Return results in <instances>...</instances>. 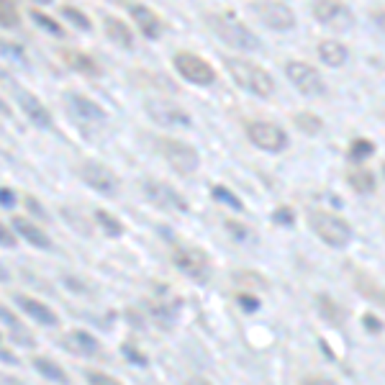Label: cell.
<instances>
[{
  "label": "cell",
  "instance_id": "obj_6",
  "mask_svg": "<svg viewBox=\"0 0 385 385\" xmlns=\"http://www.w3.org/2000/svg\"><path fill=\"white\" fill-rule=\"evenodd\" d=\"M252 10L254 16L262 21L264 26L273 28V31H291L298 23L293 8L288 3H282V0H254Z\"/></svg>",
  "mask_w": 385,
  "mask_h": 385
},
{
  "label": "cell",
  "instance_id": "obj_20",
  "mask_svg": "<svg viewBox=\"0 0 385 385\" xmlns=\"http://www.w3.org/2000/svg\"><path fill=\"white\" fill-rule=\"evenodd\" d=\"M62 59H65V65L70 67V70H75L80 75H87V77L101 75L98 62H95L90 54H83L80 49H65V52H62Z\"/></svg>",
  "mask_w": 385,
  "mask_h": 385
},
{
  "label": "cell",
  "instance_id": "obj_30",
  "mask_svg": "<svg viewBox=\"0 0 385 385\" xmlns=\"http://www.w3.org/2000/svg\"><path fill=\"white\" fill-rule=\"evenodd\" d=\"M0 26L16 28L19 26V8L13 0H0Z\"/></svg>",
  "mask_w": 385,
  "mask_h": 385
},
{
  "label": "cell",
  "instance_id": "obj_45",
  "mask_svg": "<svg viewBox=\"0 0 385 385\" xmlns=\"http://www.w3.org/2000/svg\"><path fill=\"white\" fill-rule=\"evenodd\" d=\"M185 385H211V383H208L206 377H188V383Z\"/></svg>",
  "mask_w": 385,
  "mask_h": 385
},
{
  "label": "cell",
  "instance_id": "obj_22",
  "mask_svg": "<svg viewBox=\"0 0 385 385\" xmlns=\"http://www.w3.org/2000/svg\"><path fill=\"white\" fill-rule=\"evenodd\" d=\"M13 229H16V231H19V234L26 239V242H31L34 247H41V249H49V247H52L49 236L44 234V231H41L37 224H31L28 218L16 216V218H13Z\"/></svg>",
  "mask_w": 385,
  "mask_h": 385
},
{
  "label": "cell",
  "instance_id": "obj_43",
  "mask_svg": "<svg viewBox=\"0 0 385 385\" xmlns=\"http://www.w3.org/2000/svg\"><path fill=\"white\" fill-rule=\"evenodd\" d=\"M365 326H367V329H375V331H380V329H383V324H380V321H375V319H373V316H370V313H367V316H365Z\"/></svg>",
  "mask_w": 385,
  "mask_h": 385
},
{
  "label": "cell",
  "instance_id": "obj_19",
  "mask_svg": "<svg viewBox=\"0 0 385 385\" xmlns=\"http://www.w3.org/2000/svg\"><path fill=\"white\" fill-rule=\"evenodd\" d=\"M16 303L21 306V311L26 313V316H31L34 321H39V324H44V326H54L56 321V313L52 309H49L47 303L37 301V298H28V295H19L16 298Z\"/></svg>",
  "mask_w": 385,
  "mask_h": 385
},
{
  "label": "cell",
  "instance_id": "obj_35",
  "mask_svg": "<svg viewBox=\"0 0 385 385\" xmlns=\"http://www.w3.org/2000/svg\"><path fill=\"white\" fill-rule=\"evenodd\" d=\"M87 383L90 385H123V383H118L113 375L101 373V370H87Z\"/></svg>",
  "mask_w": 385,
  "mask_h": 385
},
{
  "label": "cell",
  "instance_id": "obj_37",
  "mask_svg": "<svg viewBox=\"0 0 385 385\" xmlns=\"http://www.w3.org/2000/svg\"><path fill=\"white\" fill-rule=\"evenodd\" d=\"M226 229L229 231H236V239H247V234H249V229L247 226H242V224H236V221H226Z\"/></svg>",
  "mask_w": 385,
  "mask_h": 385
},
{
  "label": "cell",
  "instance_id": "obj_15",
  "mask_svg": "<svg viewBox=\"0 0 385 385\" xmlns=\"http://www.w3.org/2000/svg\"><path fill=\"white\" fill-rule=\"evenodd\" d=\"M129 13H132L134 23L139 26V31L147 39H160L162 37L165 23H162V19L152 8H147V6H139V3H132V6H129Z\"/></svg>",
  "mask_w": 385,
  "mask_h": 385
},
{
  "label": "cell",
  "instance_id": "obj_32",
  "mask_svg": "<svg viewBox=\"0 0 385 385\" xmlns=\"http://www.w3.org/2000/svg\"><path fill=\"white\" fill-rule=\"evenodd\" d=\"M31 16H34V21H37V23H41V26L47 28L49 34H54V37H62V34H65V31H62V26H59L54 19H49L47 13H41V10H31Z\"/></svg>",
  "mask_w": 385,
  "mask_h": 385
},
{
  "label": "cell",
  "instance_id": "obj_25",
  "mask_svg": "<svg viewBox=\"0 0 385 385\" xmlns=\"http://www.w3.org/2000/svg\"><path fill=\"white\" fill-rule=\"evenodd\" d=\"M34 367L41 373V377H47V380H52V383L70 385V375H67V370L62 365H56L52 357H34Z\"/></svg>",
  "mask_w": 385,
  "mask_h": 385
},
{
  "label": "cell",
  "instance_id": "obj_27",
  "mask_svg": "<svg viewBox=\"0 0 385 385\" xmlns=\"http://www.w3.org/2000/svg\"><path fill=\"white\" fill-rule=\"evenodd\" d=\"M293 123L298 126V132L309 134V136H316V134L324 132V121H321L316 113H309V111H301L293 116Z\"/></svg>",
  "mask_w": 385,
  "mask_h": 385
},
{
  "label": "cell",
  "instance_id": "obj_3",
  "mask_svg": "<svg viewBox=\"0 0 385 385\" xmlns=\"http://www.w3.org/2000/svg\"><path fill=\"white\" fill-rule=\"evenodd\" d=\"M309 226L324 244L334 247V249H344L352 242V224L331 211H324V208L309 211Z\"/></svg>",
  "mask_w": 385,
  "mask_h": 385
},
{
  "label": "cell",
  "instance_id": "obj_33",
  "mask_svg": "<svg viewBox=\"0 0 385 385\" xmlns=\"http://www.w3.org/2000/svg\"><path fill=\"white\" fill-rule=\"evenodd\" d=\"M234 280L242 282V285H257V288H267V280L264 278H260V273H244V270H239V273H234Z\"/></svg>",
  "mask_w": 385,
  "mask_h": 385
},
{
  "label": "cell",
  "instance_id": "obj_13",
  "mask_svg": "<svg viewBox=\"0 0 385 385\" xmlns=\"http://www.w3.org/2000/svg\"><path fill=\"white\" fill-rule=\"evenodd\" d=\"M144 111L154 123H160L165 129H175V126H188L190 116L178 103L165 101V98H147L144 101Z\"/></svg>",
  "mask_w": 385,
  "mask_h": 385
},
{
  "label": "cell",
  "instance_id": "obj_12",
  "mask_svg": "<svg viewBox=\"0 0 385 385\" xmlns=\"http://www.w3.org/2000/svg\"><path fill=\"white\" fill-rule=\"evenodd\" d=\"M77 175H80V180H83L85 185H90V188L103 193V196H116L118 193V178L105 165H101V162H93V160L80 162L77 165Z\"/></svg>",
  "mask_w": 385,
  "mask_h": 385
},
{
  "label": "cell",
  "instance_id": "obj_21",
  "mask_svg": "<svg viewBox=\"0 0 385 385\" xmlns=\"http://www.w3.org/2000/svg\"><path fill=\"white\" fill-rule=\"evenodd\" d=\"M103 26H105V34H108V39H111L113 44H118V47H123V49H134L132 28L126 26L121 19H116V16H105Z\"/></svg>",
  "mask_w": 385,
  "mask_h": 385
},
{
  "label": "cell",
  "instance_id": "obj_41",
  "mask_svg": "<svg viewBox=\"0 0 385 385\" xmlns=\"http://www.w3.org/2000/svg\"><path fill=\"white\" fill-rule=\"evenodd\" d=\"M0 319H3V321H8V324H10V326H13V329L19 326V324H16V319H13V313H10V311L6 309V306H0Z\"/></svg>",
  "mask_w": 385,
  "mask_h": 385
},
{
  "label": "cell",
  "instance_id": "obj_38",
  "mask_svg": "<svg viewBox=\"0 0 385 385\" xmlns=\"http://www.w3.org/2000/svg\"><path fill=\"white\" fill-rule=\"evenodd\" d=\"M370 19H373V23L385 34V8H375L373 13H370Z\"/></svg>",
  "mask_w": 385,
  "mask_h": 385
},
{
  "label": "cell",
  "instance_id": "obj_26",
  "mask_svg": "<svg viewBox=\"0 0 385 385\" xmlns=\"http://www.w3.org/2000/svg\"><path fill=\"white\" fill-rule=\"evenodd\" d=\"M316 306H319V313L329 321V324H334V326H342V324H344V319H342L344 311L339 309L337 303H334V298H329L326 293H319V295H316Z\"/></svg>",
  "mask_w": 385,
  "mask_h": 385
},
{
  "label": "cell",
  "instance_id": "obj_28",
  "mask_svg": "<svg viewBox=\"0 0 385 385\" xmlns=\"http://www.w3.org/2000/svg\"><path fill=\"white\" fill-rule=\"evenodd\" d=\"M95 221H98V226H101V229H103L108 236H121L123 234V224L116 216H113L111 211L98 208V211H95Z\"/></svg>",
  "mask_w": 385,
  "mask_h": 385
},
{
  "label": "cell",
  "instance_id": "obj_18",
  "mask_svg": "<svg viewBox=\"0 0 385 385\" xmlns=\"http://www.w3.org/2000/svg\"><path fill=\"white\" fill-rule=\"evenodd\" d=\"M316 54H319V59L324 62V65L329 67H344L347 65V47L342 44V41H337V39H321L319 47H316Z\"/></svg>",
  "mask_w": 385,
  "mask_h": 385
},
{
  "label": "cell",
  "instance_id": "obj_23",
  "mask_svg": "<svg viewBox=\"0 0 385 385\" xmlns=\"http://www.w3.org/2000/svg\"><path fill=\"white\" fill-rule=\"evenodd\" d=\"M355 291H357L362 298H367V301H373L385 309V288H380L367 273H355Z\"/></svg>",
  "mask_w": 385,
  "mask_h": 385
},
{
  "label": "cell",
  "instance_id": "obj_31",
  "mask_svg": "<svg viewBox=\"0 0 385 385\" xmlns=\"http://www.w3.org/2000/svg\"><path fill=\"white\" fill-rule=\"evenodd\" d=\"M62 16L72 21L75 26L85 28V31H90V19H87L85 13H80V10H77L75 6H62Z\"/></svg>",
  "mask_w": 385,
  "mask_h": 385
},
{
  "label": "cell",
  "instance_id": "obj_7",
  "mask_svg": "<svg viewBox=\"0 0 385 385\" xmlns=\"http://www.w3.org/2000/svg\"><path fill=\"white\" fill-rule=\"evenodd\" d=\"M285 75L293 83V87L301 95H324L326 93V83L316 67H311L309 62L301 59H291L285 62Z\"/></svg>",
  "mask_w": 385,
  "mask_h": 385
},
{
  "label": "cell",
  "instance_id": "obj_16",
  "mask_svg": "<svg viewBox=\"0 0 385 385\" xmlns=\"http://www.w3.org/2000/svg\"><path fill=\"white\" fill-rule=\"evenodd\" d=\"M67 105H70V111H75V116L85 118V121H103L105 113L103 108L90 101L87 95H80V93H67Z\"/></svg>",
  "mask_w": 385,
  "mask_h": 385
},
{
  "label": "cell",
  "instance_id": "obj_40",
  "mask_svg": "<svg viewBox=\"0 0 385 385\" xmlns=\"http://www.w3.org/2000/svg\"><path fill=\"white\" fill-rule=\"evenodd\" d=\"M275 221H280V224H293V211L291 208H278Z\"/></svg>",
  "mask_w": 385,
  "mask_h": 385
},
{
  "label": "cell",
  "instance_id": "obj_34",
  "mask_svg": "<svg viewBox=\"0 0 385 385\" xmlns=\"http://www.w3.org/2000/svg\"><path fill=\"white\" fill-rule=\"evenodd\" d=\"M214 198L221 200V203H229V206L236 208V211H242V200L231 196V190H226L224 185H214Z\"/></svg>",
  "mask_w": 385,
  "mask_h": 385
},
{
  "label": "cell",
  "instance_id": "obj_14",
  "mask_svg": "<svg viewBox=\"0 0 385 385\" xmlns=\"http://www.w3.org/2000/svg\"><path fill=\"white\" fill-rule=\"evenodd\" d=\"M13 95H16V103H19V108L23 111L28 121L39 126V129H52V113H49V108L39 101L37 95L26 90V87H16Z\"/></svg>",
  "mask_w": 385,
  "mask_h": 385
},
{
  "label": "cell",
  "instance_id": "obj_29",
  "mask_svg": "<svg viewBox=\"0 0 385 385\" xmlns=\"http://www.w3.org/2000/svg\"><path fill=\"white\" fill-rule=\"evenodd\" d=\"M373 154H375V141H370V139H355L352 144H349V149H347V157L352 162L370 160Z\"/></svg>",
  "mask_w": 385,
  "mask_h": 385
},
{
  "label": "cell",
  "instance_id": "obj_11",
  "mask_svg": "<svg viewBox=\"0 0 385 385\" xmlns=\"http://www.w3.org/2000/svg\"><path fill=\"white\" fill-rule=\"evenodd\" d=\"M172 262L178 270H183L185 275H190L193 280H206L208 270H211V260L200 247L180 244L172 249Z\"/></svg>",
  "mask_w": 385,
  "mask_h": 385
},
{
  "label": "cell",
  "instance_id": "obj_42",
  "mask_svg": "<svg viewBox=\"0 0 385 385\" xmlns=\"http://www.w3.org/2000/svg\"><path fill=\"white\" fill-rule=\"evenodd\" d=\"M239 301H242V306H244V309H257V306H260V303L254 301V298H247V293H242V295H239Z\"/></svg>",
  "mask_w": 385,
  "mask_h": 385
},
{
  "label": "cell",
  "instance_id": "obj_8",
  "mask_svg": "<svg viewBox=\"0 0 385 385\" xmlns=\"http://www.w3.org/2000/svg\"><path fill=\"white\" fill-rule=\"evenodd\" d=\"M172 65L180 72V77H185L193 85H214L216 83V70L211 62H206L203 56L193 54V52H178L172 56Z\"/></svg>",
  "mask_w": 385,
  "mask_h": 385
},
{
  "label": "cell",
  "instance_id": "obj_24",
  "mask_svg": "<svg viewBox=\"0 0 385 385\" xmlns=\"http://www.w3.org/2000/svg\"><path fill=\"white\" fill-rule=\"evenodd\" d=\"M347 185L357 196H370L373 190H375V175H373V169H365V167H357V169H349L347 172Z\"/></svg>",
  "mask_w": 385,
  "mask_h": 385
},
{
  "label": "cell",
  "instance_id": "obj_10",
  "mask_svg": "<svg viewBox=\"0 0 385 385\" xmlns=\"http://www.w3.org/2000/svg\"><path fill=\"white\" fill-rule=\"evenodd\" d=\"M244 129L254 147H260V149H264V152H273V154L285 152L288 149V144H291V141H288V134L282 132L280 126L273 121H249Z\"/></svg>",
  "mask_w": 385,
  "mask_h": 385
},
{
  "label": "cell",
  "instance_id": "obj_1",
  "mask_svg": "<svg viewBox=\"0 0 385 385\" xmlns=\"http://www.w3.org/2000/svg\"><path fill=\"white\" fill-rule=\"evenodd\" d=\"M208 26L216 34L224 44L231 49H242V52H257L262 47V41L257 39L252 28H247V23L234 10H218V13H208Z\"/></svg>",
  "mask_w": 385,
  "mask_h": 385
},
{
  "label": "cell",
  "instance_id": "obj_17",
  "mask_svg": "<svg viewBox=\"0 0 385 385\" xmlns=\"http://www.w3.org/2000/svg\"><path fill=\"white\" fill-rule=\"evenodd\" d=\"M65 347L75 355H83V357H95L101 355V342L87 334V331H70L65 337Z\"/></svg>",
  "mask_w": 385,
  "mask_h": 385
},
{
  "label": "cell",
  "instance_id": "obj_2",
  "mask_svg": "<svg viewBox=\"0 0 385 385\" xmlns=\"http://www.w3.org/2000/svg\"><path fill=\"white\" fill-rule=\"evenodd\" d=\"M229 75L242 90L257 95V98H270L275 93V80L273 75L264 70L262 65H257L247 56H226L224 59Z\"/></svg>",
  "mask_w": 385,
  "mask_h": 385
},
{
  "label": "cell",
  "instance_id": "obj_4",
  "mask_svg": "<svg viewBox=\"0 0 385 385\" xmlns=\"http://www.w3.org/2000/svg\"><path fill=\"white\" fill-rule=\"evenodd\" d=\"M154 144H157V152L165 157V162L180 175H193L200 165V154L193 144H185V141L172 139V136H157Z\"/></svg>",
  "mask_w": 385,
  "mask_h": 385
},
{
  "label": "cell",
  "instance_id": "obj_5",
  "mask_svg": "<svg viewBox=\"0 0 385 385\" xmlns=\"http://www.w3.org/2000/svg\"><path fill=\"white\" fill-rule=\"evenodd\" d=\"M313 19L334 31H349L355 28V13L344 0H313L311 3Z\"/></svg>",
  "mask_w": 385,
  "mask_h": 385
},
{
  "label": "cell",
  "instance_id": "obj_9",
  "mask_svg": "<svg viewBox=\"0 0 385 385\" xmlns=\"http://www.w3.org/2000/svg\"><path fill=\"white\" fill-rule=\"evenodd\" d=\"M141 190H144V198H147L149 203H154L157 208H165V211H172V214H185L190 208L188 200L180 196L169 183L147 178V180H141Z\"/></svg>",
  "mask_w": 385,
  "mask_h": 385
},
{
  "label": "cell",
  "instance_id": "obj_36",
  "mask_svg": "<svg viewBox=\"0 0 385 385\" xmlns=\"http://www.w3.org/2000/svg\"><path fill=\"white\" fill-rule=\"evenodd\" d=\"M16 242H19L16 234L6 224H0V247H16Z\"/></svg>",
  "mask_w": 385,
  "mask_h": 385
},
{
  "label": "cell",
  "instance_id": "obj_39",
  "mask_svg": "<svg viewBox=\"0 0 385 385\" xmlns=\"http://www.w3.org/2000/svg\"><path fill=\"white\" fill-rule=\"evenodd\" d=\"M303 385H339V383H334V380H329V377L309 375V377H306V380H303Z\"/></svg>",
  "mask_w": 385,
  "mask_h": 385
},
{
  "label": "cell",
  "instance_id": "obj_44",
  "mask_svg": "<svg viewBox=\"0 0 385 385\" xmlns=\"http://www.w3.org/2000/svg\"><path fill=\"white\" fill-rule=\"evenodd\" d=\"M0 203H6V206H10V203H13V196H10V190H8V188L0 190Z\"/></svg>",
  "mask_w": 385,
  "mask_h": 385
}]
</instances>
